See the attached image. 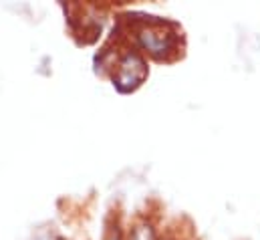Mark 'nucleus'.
Returning <instances> with one entry per match:
<instances>
[{"label":"nucleus","mask_w":260,"mask_h":240,"mask_svg":"<svg viewBox=\"0 0 260 240\" xmlns=\"http://www.w3.org/2000/svg\"><path fill=\"white\" fill-rule=\"evenodd\" d=\"M137 37H139L141 47H143L145 51H149L151 55H155V57H161V55L170 53V51L174 49V45H176L174 33L166 31V28L159 26V24L143 26Z\"/></svg>","instance_id":"1"},{"label":"nucleus","mask_w":260,"mask_h":240,"mask_svg":"<svg viewBox=\"0 0 260 240\" xmlns=\"http://www.w3.org/2000/svg\"><path fill=\"white\" fill-rule=\"evenodd\" d=\"M145 77V65L137 55H127L119 65V75H117V85L121 89H129L135 87L137 83H141Z\"/></svg>","instance_id":"2"}]
</instances>
